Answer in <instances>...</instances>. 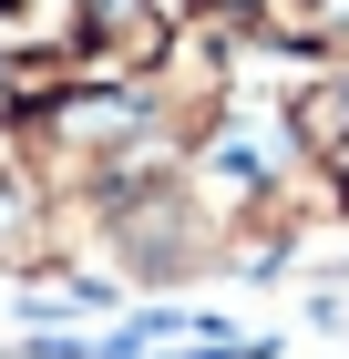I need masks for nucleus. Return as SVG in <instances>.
I'll use <instances>...</instances> for the list:
<instances>
[{
    "instance_id": "obj_1",
    "label": "nucleus",
    "mask_w": 349,
    "mask_h": 359,
    "mask_svg": "<svg viewBox=\"0 0 349 359\" xmlns=\"http://www.w3.org/2000/svg\"><path fill=\"white\" fill-rule=\"evenodd\" d=\"M82 0H0V52H62Z\"/></svg>"
},
{
    "instance_id": "obj_2",
    "label": "nucleus",
    "mask_w": 349,
    "mask_h": 359,
    "mask_svg": "<svg viewBox=\"0 0 349 359\" xmlns=\"http://www.w3.org/2000/svg\"><path fill=\"white\" fill-rule=\"evenodd\" d=\"M277 41H339L349 31V0H257Z\"/></svg>"
},
{
    "instance_id": "obj_3",
    "label": "nucleus",
    "mask_w": 349,
    "mask_h": 359,
    "mask_svg": "<svg viewBox=\"0 0 349 359\" xmlns=\"http://www.w3.org/2000/svg\"><path fill=\"white\" fill-rule=\"evenodd\" d=\"M226 11H246V0H226Z\"/></svg>"
}]
</instances>
